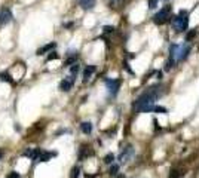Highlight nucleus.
<instances>
[{
    "instance_id": "6e6552de",
    "label": "nucleus",
    "mask_w": 199,
    "mask_h": 178,
    "mask_svg": "<svg viewBox=\"0 0 199 178\" xmlns=\"http://www.w3.org/2000/svg\"><path fill=\"white\" fill-rule=\"evenodd\" d=\"M11 21H12V12H11L8 8L2 9V11H0V25H6V24H9Z\"/></svg>"
},
{
    "instance_id": "f8f14e48",
    "label": "nucleus",
    "mask_w": 199,
    "mask_h": 178,
    "mask_svg": "<svg viewBox=\"0 0 199 178\" xmlns=\"http://www.w3.org/2000/svg\"><path fill=\"white\" fill-rule=\"evenodd\" d=\"M40 151H42L40 149H33V150H27V151H24V156L36 162V160H37V157H39V154H40Z\"/></svg>"
},
{
    "instance_id": "0eeeda50",
    "label": "nucleus",
    "mask_w": 199,
    "mask_h": 178,
    "mask_svg": "<svg viewBox=\"0 0 199 178\" xmlns=\"http://www.w3.org/2000/svg\"><path fill=\"white\" fill-rule=\"evenodd\" d=\"M132 156H134V149H132L131 146H128V147H125L123 151L120 153V156H119V162H120V163H126V162L131 160Z\"/></svg>"
},
{
    "instance_id": "4468645a",
    "label": "nucleus",
    "mask_w": 199,
    "mask_h": 178,
    "mask_svg": "<svg viewBox=\"0 0 199 178\" xmlns=\"http://www.w3.org/2000/svg\"><path fill=\"white\" fill-rule=\"evenodd\" d=\"M55 46H57V45H55L54 42H52V43H48V45L42 46L40 49H37V52H36V54H37V55H43V54H46V52H51Z\"/></svg>"
},
{
    "instance_id": "4be33fe9",
    "label": "nucleus",
    "mask_w": 199,
    "mask_h": 178,
    "mask_svg": "<svg viewBox=\"0 0 199 178\" xmlns=\"http://www.w3.org/2000/svg\"><path fill=\"white\" fill-rule=\"evenodd\" d=\"M195 36H196V30H190V31L186 34V42H190Z\"/></svg>"
},
{
    "instance_id": "5701e85b",
    "label": "nucleus",
    "mask_w": 199,
    "mask_h": 178,
    "mask_svg": "<svg viewBox=\"0 0 199 178\" xmlns=\"http://www.w3.org/2000/svg\"><path fill=\"white\" fill-rule=\"evenodd\" d=\"M113 160H114V154H113V153H109V154L104 157V163H112Z\"/></svg>"
},
{
    "instance_id": "f257e3e1",
    "label": "nucleus",
    "mask_w": 199,
    "mask_h": 178,
    "mask_svg": "<svg viewBox=\"0 0 199 178\" xmlns=\"http://www.w3.org/2000/svg\"><path fill=\"white\" fill-rule=\"evenodd\" d=\"M160 95H162V88H160V86H152V88H149L146 92H143L141 95L135 99L134 109L137 110V111L147 113L149 107L153 106Z\"/></svg>"
},
{
    "instance_id": "2eb2a0df",
    "label": "nucleus",
    "mask_w": 199,
    "mask_h": 178,
    "mask_svg": "<svg viewBox=\"0 0 199 178\" xmlns=\"http://www.w3.org/2000/svg\"><path fill=\"white\" fill-rule=\"evenodd\" d=\"M76 59H77V52H70L69 58L66 59V65H73V64H76Z\"/></svg>"
},
{
    "instance_id": "1a4fd4ad",
    "label": "nucleus",
    "mask_w": 199,
    "mask_h": 178,
    "mask_svg": "<svg viewBox=\"0 0 199 178\" xmlns=\"http://www.w3.org/2000/svg\"><path fill=\"white\" fill-rule=\"evenodd\" d=\"M55 156H57V153H55V151H43L42 150L36 162H48V160H51V159H52V157H55Z\"/></svg>"
},
{
    "instance_id": "a878e982",
    "label": "nucleus",
    "mask_w": 199,
    "mask_h": 178,
    "mask_svg": "<svg viewBox=\"0 0 199 178\" xmlns=\"http://www.w3.org/2000/svg\"><path fill=\"white\" fill-rule=\"evenodd\" d=\"M58 56H59V55H58L57 52H51V54L48 55V61H52V59H58Z\"/></svg>"
},
{
    "instance_id": "a211bd4d",
    "label": "nucleus",
    "mask_w": 199,
    "mask_h": 178,
    "mask_svg": "<svg viewBox=\"0 0 199 178\" xmlns=\"http://www.w3.org/2000/svg\"><path fill=\"white\" fill-rule=\"evenodd\" d=\"M0 80H3V82H8V83H14V80L11 79V76H9L8 73H2V74H0Z\"/></svg>"
},
{
    "instance_id": "c756f323",
    "label": "nucleus",
    "mask_w": 199,
    "mask_h": 178,
    "mask_svg": "<svg viewBox=\"0 0 199 178\" xmlns=\"http://www.w3.org/2000/svg\"><path fill=\"white\" fill-rule=\"evenodd\" d=\"M0 157H2V151H0Z\"/></svg>"
},
{
    "instance_id": "f03ea898",
    "label": "nucleus",
    "mask_w": 199,
    "mask_h": 178,
    "mask_svg": "<svg viewBox=\"0 0 199 178\" xmlns=\"http://www.w3.org/2000/svg\"><path fill=\"white\" fill-rule=\"evenodd\" d=\"M190 52V45L183 43V45H171L170 46V59H172L175 64L183 61L187 58V55Z\"/></svg>"
},
{
    "instance_id": "393cba45",
    "label": "nucleus",
    "mask_w": 199,
    "mask_h": 178,
    "mask_svg": "<svg viewBox=\"0 0 199 178\" xmlns=\"http://www.w3.org/2000/svg\"><path fill=\"white\" fill-rule=\"evenodd\" d=\"M103 31H104L106 34H112V33H114V27H112V25H106V27H103Z\"/></svg>"
},
{
    "instance_id": "bb28decb",
    "label": "nucleus",
    "mask_w": 199,
    "mask_h": 178,
    "mask_svg": "<svg viewBox=\"0 0 199 178\" xmlns=\"http://www.w3.org/2000/svg\"><path fill=\"white\" fill-rule=\"evenodd\" d=\"M122 2H123V0H110V6H112V8H117Z\"/></svg>"
},
{
    "instance_id": "dca6fc26",
    "label": "nucleus",
    "mask_w": 199,
    "mask_h": 178,
    "mask_svg": "<svg viewBox=\"0 0 199 178\" xmlns=\"http://www.w3.org/2000/svg\"><path fill=\"white\" fill-rule=\"evenodd\" d=\"M80 129H82L83 134H91L92 132V123L91 122H83L80 125Z\"/></svg>"
},
{
    "instance_id": "c85d7f7f",
    "label": "nucleus",
    "mask_w": 199,
    "mask_h": 178,
    "mask_svg": "<svg viewBox=\"0 0 199 178\" xmlns=\"http://www.w3.org/2000/svg\"><path fill=\"white\" fill-rule=\"evenodd\" d=\"M6 178H19V174H16V172H11Z\"/></svg>"
},
{
    "instance_id": "cd10ccee",
    "label": "nucleus",
    "mask_w": 199,
    "mask_h": 178,
    "mask_svg": "<svg viewBox=\"0 0 199 178\" xmlns=\"http://www.w3.org/2000/svg\"><path fill=\"white\" fill-rule=\"evenodd\" d=\"M157 2H159V0H149V8H150V9H155L157 6Z\"/></svg>"
},
{
    "instance_id": "6ab92c4d",
    "label": "nucleus",
    "mask_w": 199,
    "mask_h": 178,
    "mask_svg": "<svg viewBox=\"0 0 199 178\" xmlns=\"http://www.w3.org/2000/svg\"><path fill=\"white\" fill-rule=\"evenodd\" d=\"M181 174H183V172H181L180 169H172L171 174H170V178H180L181 177Z\"/></svg>"
},
{
    "instance_id": "aec40b11",
    "label": "nucleus",
    "mask_w": 199,
    "mask_h": 178,
    "mask_svg": "<svg viewBox=\"0 0 199 178\" xmlns=\"http://www.w3.org/2000/svg\"><path fill=\"white\" fill-rule=\"evenodd\" d=\"M153 111H155V113H162V114H167V113H168V110L165 109V107H160V106H155V107H153Z\"/></svg>"
},
{
    "instance_id": "412c9836",
    "label": "nucleus",
    "mask_w": 199,
    "mask_h": 178,
    "mask_svg": "<svg viewBox=\"0 0 199 178\" xmlns=\"http://www.w3.org/2000/svg\"><path fill=\"white\" fill-rule=\"evenodd\" d=\"M79 70H80L79 64H73V65H71V69H70V74H73V76H77Z\"/></svg>"
},
{
    "instance_id": "39448f33",
    "label": "nucleus",
    "mask_w": 199,
    "mask_h": 178,
    "mask_svg": "<svg viewBox=\"0 0 199 178\" xmlns=\"http://www.w3.org/2000/svg\"><path fill=\"white\" fill-rule=\"evenodd\" d=\"M106 86H107V91L112 96H114L119 92V88H120V80L119 79H106Z\"/></svg>"
},
{
    "instance_id": "ddd939ff",
    "label": "nucleus",
    "mask_w": 199,
    "mask_h": 178,
    "mask_svg": "<svg viewBox=\"0 0 199 178\" xmlns=\"http://www.w3.org/2000/svg\"><path fill=\"white\" fill-rule=\"evenodd\" d=\"M95 73V65H88L83 71V82H88L91 77H92V74Z\"/></svg>"
},
{
    "instance_id": "423d86ee",
    "label": "nucleus",
    "mask_w": 199,
    "mask_h": 178,
    "mask_svg": "<svg viewBox=\"0 0 199 178\" xmlns=\"http://www.w3.org/2000/svg\"><path fill=\"white\" fill-rule=\"evenodd\" d=\"M74 79H76V76H73V74L67 76V77H66L64 80H61V83H59V89H61L62 92H69L71 88H73Z\"/></svg>"
},
{
    "instance_id": "9d476101",
    "label": "nucleus",
    "mask_w": 199,
    "mask_h": 178,
    "mask_svg": "<svg viewBox=\"0 0 199 178\" xmlns=\"http://www.w3.org/2000/svg\"><path fill=\"white\" fill-rule=\"evenodd\" d=\"M92 154H94V151L91 150L88 146H82L80 150H79V160H85L88 156H92Z\"/></svg>"
},
{
    "instance_id": "20e7f679",
    "label": "nucleus",
    "mask_w": 199,
    "mask_h": 178,
    "mask_svg": "<svg viewBox=\"0 0 199 178\" xmlns=\"http://www.w3.org/2000/svg\"><path fill=\"white\" fill-rule=\"evenodd\" d=\"M170 18H171V6H165L153 16V21H155V24L160 25V24H165Z\"/></svg>"
},
{
    "instance_id": "7ed1b4c3",
    "label": "nucleus",
    "mask_w": 199,
    "mask_h": 178,
    "mask_svg": "<svg viewBox=\"0 0 199 178\" xmlns=\"http://www.w3.org/2000/svg\"><path fill=\"white\" fill-rule=\"evenodd\" d=\"M189 27V14L186 11H180V14L172 18V28L177 33H183Z\"/></svg>"
},
{
    "instance_id": "f3484780",
    "label": "nucleus",
    "mask_w": 199,
    "mask_h": 178,
    "mask_svg": "<svg viewBox=\"0 0 199 178\" xmlns=\"http://www.w3.org/2000/svg\"><path fill=\"white\" fill-rule=\"evenodd\" d=\"M80 175V168L79 166H73L70 171V178H79Z\"/></svg>"
},
{
    "instance_id": "9b49d317",
    "label": "nucleus",
    "mask_w": 199,
    "mask_h": 178,
    "mask_svg": "<svg viewBox=\"0 0 199 178\" xmlns=\"http://www.w3.org/2000/svg\"><path fill=\"white\" fill-rule=\"evenodd\" d=\"M97 0H79V6L85 11H91L94 6H95Z\"/></svg>"
},
{
    "instance_id": "b1692460",
    "label": "nucleus",
    "mask_w": 199,
    "mask_h": 178,
    "mask_svg": "<svg viewBox=\"0 0 199 178\" xmlns=\"http://www.w3.org/2000/svg\"><path fill=\"white\" fill-rule=\"evenodd\" d=\"M117 171H119V165H112V166H110L109 174H110V175H116V174H117Z\"/></svg>"
}]
</instances>
